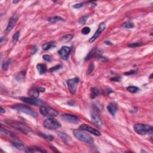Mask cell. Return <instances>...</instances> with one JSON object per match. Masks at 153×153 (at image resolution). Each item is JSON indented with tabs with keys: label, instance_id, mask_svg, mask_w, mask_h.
Here are the masks:
<instances>
[{
	"label": "cell",
	"instance_id": "obj_32",
	"mask_svg": "<svg viewBox=\"0 0 153 153\" xmlns=\"http://www.w3.org/2000/svg\"><path fill=\"white\" fill-rule=\"evenodd\" d=\"M20 37V32H17L14 34L13 36V43H16L18 41L19 38Z\"/></svg>",
	"mask_w": 153,
	"mask_h": 153
},
{
	"label": "cell",
	"instance_id": "obj_27",
	"mask_svg": "<svg viewBox=\"0 0 153 153\" xmlns=\"http://www.w3.org/2000/svg\"><path fill=\"white\" fill-rule=\"evenodd\" d=\"M122 26L124 28H133L135 27V25L131 22H126L122 25Z\"/></svg>",
	"mask_w": 153,
	"mask_h": 153
},
{
	"label": "cell",
	"instance_id": "obj_28",
	"mask_svg": "<svg viewBox=\"0 0 153 153\" xmlns=\"http://www.w3.org/2000/svg\"><path fill=\"white\" fill-rule=\"evenodd\" d=\"M25 74H26V71H25L21 72H20L19 74H18V75L16 76V79L18 80V81L23 80L24 79L25 76Z\"/></svg>",
	"mask_w": 153,
	"mask_h": 153
},
{
	"label": "cell",
	"instance_id": "obj_35",
	"mask_svg": "<svg viewBox=\"0 0 153 153\" xmlns=\"http://www.w3.org/2000/svg\"><path fill=\"white\" fill-rule=\"evenodd\" d=\"M142 44H143L142 43H133L130 44H129V47H130L132 48L133 47L135 48V47H137L142 46Z\"/></svg>",
	"mask_w": 153,
	"mask_h": 153
},
{
	"label": "cell",
	"instance_id": "obj_40",
	"mask_svg": "<svg viewBox=\"0 0 153 153\" xmlns=\"http://www.w3.org/2000/svg\"><path fill=\"white\" fill-rule=\"evenodd\" d=\"M136 72V70H132V71H128L127 72H126L125 75H132L135 74Z\"/></svg>",
	"mask_w": 153,
	"mask_h": 153
},
{
	"label": "cell",
	"instance_id": "obj_23",
	"mask_svg": "<svg viewBox=\"0 0 153 153\" xmlns=\"http://www.w3.org/2000/svg\"><path fill=\"white\" fill-rule=\"evenodd\" d=\"M91 98L94 99L99 94V90L98 87H92L91 89Z\"/></svg>",
	"mask_w": 153,
	"mask_h": 153
},
{
	"label": "cell",
	"instance_id": "obj_25",
	"mask_svg": "<svg viewBox=\"0 0 153 153\" xmlns=\"http://www.w3.org/2000/svg\"><path fill=\"white\" fill-rule=\"evenodd\" d=\"M128 91L131 92V93H136L139 90V89L136 86H130L127 87L126 88Z\"/></svg>",
	"mask_w": 153,
	"mask_h": 153
},
{
	"label": "cell",
	"instance_id": "obj_21",
	"mask_svg": "<svg viewBox=\"0 0 153 153\" xmlns=\"http://www.w3.org/2000/svg\"><path fill=\"white\" fill-rule=\"evenodd\" d=\"M96 53H97V50H96V48L95 47L93 49H92L91 51L89 53V54H87V56L86 57L85 60H89V59L93 58L94 56L96 55Z\"/></svg>",
	"mask_w": 153,
	"mask_h": 153
},
{
	"label": "cell",
	"instance_id": "obj_10",
	"mask_svg": "<svg viewBox=\"0 0 153 153\" xmlns=\"http://www.w3.org/2000/svg\"><path fill=\"white\" fill-rule=\"evenodd\" d=\"M21 99L24 102L26 103V104L34 105L35 106L40 105L43 104V101H41V100L38 99L37 98H35L22 97L21 98Z\"/></svg>",
	"mask_w": 153,
	"mask_h": 153
},
{
	"label": "cell",
	"instance_id": "obj_4",
	"mask_svg": "<svg viewBox=\"0 0 153 153\" xmlns=\"http://www.w3.org/2000/svg\"><path fill=\"white\" fill-rule=\"evenodd\" d=\"M12 108L14 110L18 111L23 112V113L26 114L31 115V116L33 117H36L37 116V114L35 111H34L32 109L29 107H26L25 105H23L22 104H18L12 106Z\"/></svg>",
	"mask_w": 153,
	"mask_h": 153
},
{
	"label": "cell",
	"instance_id": "obj_16",
	"mask_svg": "<svg viewBox=\"0 0 153 153\" xmlns=\"http://www.w3.org/2000/svg\"><path fill=\"white\" fill-rule=\"evenodd\" d=\"M107 110L112 116H114L118 110L117 105L115 102H111L108 104V105Z\"/></svg>",
	"mask_w": 153,
	"mask_h": 153
},
{
	"label": "cell",
	"instance_id": "obj_38",
	"mask_svg": "<svg viewBox=\"0 0 153 153\" xmlns=\"http://www.w3.org/2000/svg\"><path fill=\"white\" fill-rule=\"evenodd\" d=\"M83 6V3H79V4H75L73 7H74L75 9H80V8L82 7Z\"/></svg>",
	"mask_w": 153,
	"mask_h": 153
},
{
	"label": "cell",
	"instance_id": "obj_13",
	"mask_svg": "<svg viewBox=\"0 0 153 153\" xmlns=\"http://www.w3.org/2000/svg\"><path fill=\"white\" fill-rule=\"evenodd\" d=\"M80 129H82V130L87 131V132L93 134V135H96V136H100L101 135V133L99 131L96 130V129H94V128L90 127V126L87 125V124H82V126H80L79 127Z\"/></svg>",
	"mask_w": 153,
	"mask_h": 153
},
{
	"label": "cell",
	"instance_id": "obj_12",
	"mask_svg": "<svg viewBox=\"0 0 153 153\" xmlns=\"http://www.w3.org/2000/svg\"><path fill=\"white\" fill-rule=\"evenodd\" d=\"M105 27H106L105 23L104 22L100 23L99 27H98V28L97 31L95 32L94 35H93V37H92V38H90L89 41L90 43H93V42H94L95 40H96V39L99 37V36L101 35V33H102L103 31H104V29H105Z\"/></svg>",
	"mask_w": 153,
	"mask_h": 153
},
{
	"label": "cell",
	"instance_id": "obj_24",
	"mask_svg": "<svg viewBox=\"0 0 153 153\" xmlns=\"http://www.w3.org/2000/svg\"><path fill=\"white\" fill-rule=\"evenodd\" d=\"M73 37H74V35H72V34H68V35L62 37L61 40L62 41L66 43V42H69V41H71L72 39L73 38Z\"/></svg>",
	"mask_w": 153,
	"mask_h": 153
},
{
	"label": "cell",
	"instance_id": "obj_26",
	"mask_svg": "<svg viewBox=\"0 0 153 153\" xmlns=\"http://www.w3.org/2000/svg\"><path fill=\"white\" fill-rule=\"evenodd\" d=\"M63 21V19L60 18V17L59 16H54L53 18H49V21L50 23H55L56 22H59V21Z\"/></svg>",
	"mask_w": 153,
	"mask_h": 153
},
{
	"label": "cell",
	"instance_id": "obj_34",
	"mask_svg": "<svg viewBox=\"0 0 153 153\" xmlns=\"http://www.w3.org/2000/svg\"><path fill=\"white\" fill-rule=\"evenodd\" d=\"M62 68V65H56V66H55L53 67V68H50V69H49V71H50V72H54V71H57V70L61 69Z\"/></svg>",
	"mask_w": 153,
	"mask_h": 153
},
{
	"label": "cell",
	"instance_id": "obj_20",
	"mask_svg": "<svg viewBox=\"0 0 153 153\" xmlns=\"http://www.w3.org/2000/svg\"><path fill=\"white\" fill-rule=\"evenodd\" d=\"M37 68L39 72V73H40V74H41V75L44 74V73L47 71L46 66L44 65V64H43V63L37 64Z\"/></svg>",
	"mask_w": 153,
	"mask_h": 153
},
{
	"label": "cell",
	"instance_id": "obj_36",
	"mask_svg": "<svg viewBox=\"0 0 153 153\" xmlns=\"http://www.w3.org/2000/svg\"><path fill=\"white\" fill-rule=\"evenodd\" d=\"M43 58L44 60H45L46 61H47V62H50L51 60V56L50 55H48V54H45V55H43Z\"/></svg>",
	"mask_w": 153,
	"mask_h": 153
},
{
	"label": "cell",
	"instance_id": "obj_41",
	"mask_svg": "<svg viewBox=\"0 0 153 153\" xmlns=\"http://www.w3.org/2000/svg\"><path fill=\"white\" fill-rule=\"evenodd\" d=\"M5 112H6L5 110H4L2 107H1V109H0V113L3 114V113H4Z\"/></svg>",
	"mask_w": 153,
	"mask_h": 153
},
{
	"label": "cell",
	"instance_id": "obj_30",
	"mask_svg": "<svg viewBox=\"0 0 153 153\" xmlns=\"http://www.w3.org/2000/svg\"><path fill=\"white\" fill-rule=\"evenodd\" d=\"M39 135H40L41 136L43 137V138H45L46 139L49 140H52L53 139V136H52L51 135H47L44 133H39Z\"/></svg>",
	"mask_w": 153,
	"mask_h": 153
},
{
	"label": "cell",
	"instance_id": "obj_39",
	"mask_svg": "<svg viewBox=\"0 0 153 153\" xmlns=\"http://www.w3.org/2000/svg\"><path fill=\"white\" fill-rule=\"evenodd\" d=\"M112 81H113V82H120V80H121V78L119 77V76H115V77L112 78L111 79Z\"/></svg>",
	"mask_w": 153,
	"mask_h": 153
},
{
	"label": "cell",
	"instance_id": "obj_5",
	"mask_svg": "<svg viewBox=\"0 0 153 153\" xmlns=\"http://www.w3.org/2000/svg\"><path fill=\"white\" fill-rule=\"evenodd\" d=\"M90 115H91L92 121L94 123L95 125L98 127H102V121L100 117L99 111L96 108V107H92L91 111H90Z\"/></svg>",
	"mask_w": 153,
	"mask_h": 153
},
{
	"label": "cell",
	"instance_id": "obj_11",
	"mask_svg": "<svg viewBox=\"0 0 153 153\" xmlns=\"http://www.w3.org/2000/svg\"><path fill=\"white\" fill-rule=\"evenodd\" d=\"M61 117L65 120V121H68V122L73 123V124H77L79 123L80 119L78 117L75 115L68 114H63L61 115Z\"/></svg>",
	"mask_w": 153,
	"mask_h": 153
},
{
	"label": "cell",
	"instance_id": "obj_9",
	"mask_svg": "<svg viewBox=\"0 0 153 153\" xmlns=\"http://www.w3.org/2000/svg\"><path fill=\"white\" fill-rule=\"evenodd\" d=\"M71 49L69 47L67 46H63L59 50L58 53L60 55L61 58L63 60H68V57H69V54L71 53Z\"/></svg>",
	"mask_w": 153,
	"mask_h": 153
},
{
	"label": "cell",
	"instance_id": "obj_3",
	"mask_svg": "<svg viewBox=\"0 0 153 153\" xmlns=\"http://www.w3.org/2000/svg\"><path fill=\"white\" fill-rule=\"evenodd\" d=\"M134 130L137 133L140 135L152 134L153 132V127L152 126L142 123H138L133 126Z\"/></svg>",
	"mask_w": 153,
	"mask_h": 153
},
{
	"label": "cell",
	"instance_id": "obj_14",
	"mask_svg": "<svg viewBox=\"0 0 153 153\" xmlns=\"http://www.w3.org/2000/svg\"><path fill=\"white\" fill-rule=\"evenodd\" d=\"M18 18H19L18 15H16H16H14L13 16L10 18V21H9V24H8L7 28H6V32H9V31H10L12 29H13V27L16 25V23L17 21H18Z\"/></svg>",
	"mask_w": 153,
	"mask_h": 153
},
{
	"label": "cell",
	"instance_id": "obj_19",
	"mask_svg": "<svg viewBox=\"0 0 153 153\" xmlns=\"http://www.w3.org/2000/svg\"><path fill=\"white\" fill-rule=\"evenodd\" d=\"M26 152H46V151L44 150V149H41V148L38 147L36 146H32L29 148H28Z\"/></svg>",
	"mask_w": 153,
	"mask_h": 153
},
{
	"label": "cell",
	"instance_id": "obj_17",
	"mask_svg": "<svg viewBox=\"0 0 153 153\" xmlns=\"http://www.w3.org/2000/svg\"><path fill=\"white\" fill-rule=\"evenodd\" d=\"M44 89L41 88V87H34L29 91V95L31 98H37L39 96L40 92H44Z\"/></svg>",
	"mask_w": 153,
	"mask_h": 153
},
{
	"label": "cell",
	"instance_id": "obj_15",
	"mask_svg": "<svg viewBox=\"0 0 153 153\" xmlns=\"http://www.w3.org/2000/svg\"><path fill=\"white\" fill-rule=\"evenodd\" d=\"M12 143L14 146H15L16 148H18L19 150L24 151H26H26H27L28 148H26L25 145L22 142L20 141V140L16 139H13V140L12 141Z\"/></svg>",
	"mask_w": 153,
	"mask_h": 153
},
{
	"label": "cell",
	"instance_id": "obj_6",
	"mask_svg": "<svg viewBox=\"0 0 153 153\" xmlns=\"http://www.w3.org/2000/svg\"><path fill=\"white\" fill-rule=\"evenodd\" d=\"M43 125L44 127L49 130H55L60 127L61 124L53 118H48L44 121Z\"/></svg>",
	"mask_w": 153,
	"mask_h": 153
},
{
	"label": "cell",
	"instance_id": "obj_31",
	"mask_svg": "<svg viewBox=\"0 0 153 153\" xmlns=\"http://www.w3.org/2000/svg\"><path fill=\"white\" fill-rule=\"evenodd\" d=\"M89 18V15L84 16H83L82 18H81L80 19L79 23H80V24H82V25L84 24V23H86V22L87 21V19H88Z\"/></svg>",
	"mask_w": 153,
	"mask_h": 153
},
{
	"label": "cell",
	"instance_id": "obj_18",
	"mask_svg": "<svg viewBox=\"0 0 153 153\" xmlns=\"http://www.w3.org/2000/svg\"><path fill=\"white\" fill-rule=\"evenodd\" d=\"M56 46V42L54 41H50L49 42V43H46L42 46V49L44 50H50L52 48L55 47Z\"/></svg>",
	"mask_w": 153,
	"mask_h": 153
},
{
	"label": "cell",
	"instance_id": "obj_1",
	"mask_svg": "<svg viewBox=\"0 0 153 153\" xmlns=\"http://www.w3.org/2000/svg\"><path fill=\"white\" fill-rule=\"evenodd\" d=\"M73 135L76 139L84 142L92 144L94 142L91 135H90L88 133L86 132L85 130L82 129H75L73 131Z\"/></svg>",
	"mask_w": 153,
	"mask_h": 153
},
{
	"label": "cell",
	"instance_id": "obj_22",
	"mask_svg": "<svg viewBox=\"0 0 153 153\" xmlns=\"http://www.w3.org/2000/svg\"><path fill=\"white\" fill-rule=\"evenodd\" d=\"M58 135L59 136H60V138H61L64 142H65L67 143V142H68L69 140H71V139H70L71 138H70V137L69 136L67 135L66 134L64 133L59 132Z\"/></svg>",
	"mask_w": 153,
	"mask_h": 153
},
{
	"label": "cell",
	"instance_id": "obj_37",
	"mask_svg": "<svg viewBox=\"0 0 153 153\" xmlns=\"http://www.w3.org/2000/svg\"><path fill=\"white\" fill-rule=\"evenodd\" d=\"M93 69H94V65H93V63H92L91 65H90L89 68L88 69V74H90V73L92 72V71H93Z\"/></svg>",
	"mask_w": 153,
	"mask_h": 153
},
{
	"label": "cell",
	"instance_id": "obj_8",
	"mask_svg": "<svg viewBox=\"0 0 153 153\" xmlns=\"http://www.w3.org/2000/svg\"><path fill=\"white\" fill-rule=\"evenodd\" d=\"M80 80L78 77H75L74 79L68 80L67 82L68 89L71 95H74L75 93L76 90V86L79 84Z\"/></svg>",
	"mask_w": 153,
	"mask_h": 153
},
{
	"label": "cell",
	"instance_id": "obj_7",
	"mask_svg": "<svg viewBox=\"0 0 153 153\" xmlns=\"http://www.w3.org/2000/svg\"><path fill=\"white\" fill-rule=\"evenodd\" d=\"M40 112L43 115L50 117H54L58 115L59 112L56 110L47 106H41L40 108Z\"/></svg>",
	"mask_w": 153,
	"mask_h": 153
},
{
	"label": "cell",
	"instance_id": "obj_2",
	"mask_svg": "<svg viewBox=\"0 0 153 153\" xmlns=\"http://www.w3.org/2000/svg\"><path fill=\"white\" fill-rule=\"evenodd\" d=\"M5 122L7 124H9V126H12V127L15 128V129H16L17 130H20L21 132L23 133L25 135H28V134H29L31 132V129L27 126H26L25 124H23L22 123L13 121V120H6Z\"/></svg>",
	"mask_w": 153,
	"mask_h": 153
},
{
	"label": "cell",
	"instance_id": "obj_33",
	"mask_svg": "<svg viewBox=\"0 0 153 153\" xmlns=\"http://www.w3.org/2000/svg\"><path fill=\"white\" fill-rule=\"evenodd\" d=\"M90 28L89 27H84L83 28L82 32L84 35H87L90 33Z\"/></svg>",
	"mask_w": 153,
	"mask_h": 153
},
{
	"label": "cell",
	"instance_id": "obj_29",
	"mask_svg": "<svg viewBox=\"0 0 153 153\" xmlns=\"http://www.w3.org/2000/svg\"><path fill=\"white\" fill-rule=\"evenodd\" d=\"M10 64V60H7V61L3 62V65H2L3 70H4V71H6V70L8 69V68H9Z\"/></svg>",
	"mask_w": 153,
	"mask_h": 153
}]
</instances>
